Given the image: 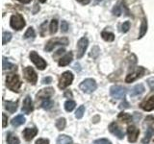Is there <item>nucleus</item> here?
Segmentation results:
<instances>
[{"mask_svg":"<svg viewBox=\"0 0 154 144\" xmlns=\"http://www.w3.org/2000/svg\"><path fill=\"white\" fill-rule=\"evenodd\" d=\"M6 86H8V88H10L12 91L17 92L21 86V82L19 80V77L17 74L8 75L6 79Z\"/></svg>","mask_w":154,"mask_h":144,"instance_id":"nucleus-1","label":"nucleus"},{"mask_svg":"<svg viewBox=\"0 0 154 144\" xmlns=\"http://www.w3.org/2000/svg\"><path fill=\"white\" fill-rule=\"evenodd\" d=\"M67 44H69V40L66 38H54L47 41L45 47V50L49 52L57 45H67Z\"/></svg>","mask_w":154,"mask_h":144,"instance_id":"nucleus-2","label":"nucleus"},{"mask_svg":"<svg viewBox=\"0 0 154 144\" xmlns=\"http://www.w3.org/2000/svg\"><path fill=\"white\" fill-rule=\"evenodd\" d=\"M10 25L12 28H14V30H21V29L25 26V20L22 17L21 14H13L10 19Z\"/></svg>","mask_w":154,"mask_h":144,"instance_id":"nucleus-3","label":"nucleus"},{"mask_svg":"<svg viewBox=\"0 0 154 144\" xmlns=\"http://www.w3.org/2000/svg\"><path fill=\"white\" fill-rule=\"evenodd\" d=\"M79 88L85 93H91L96 89L97 85H96L95 81L94 79H86L80 84Z\"/></svg>","mask_w":154,"mask_h":144,"instance_id":"nucleus-4","label":"nucleus"},{"mask_svg":"<svg viewBox=\"0 0 154 144\" xmlns=\"http://www.w3.org/2000/svg\"><path fill=\"white\" fill-rule=\"evenodd\" d=\"M30 60L34 62V64H35V65L40 70H43L46 67V65H47L46 62L43 60L41 56H38V54L36 51H31V53H30Z\"/></svg>","mask_w":154,"mask_h":144,"instance_id":"nucleus-5","label":"nucleus"},{"mask_svg":"<svg viewBox=\"0 0 154 144\" xmlns=\"http://www.w3.org/2000/svg\"><path fill=\"white\" fill-rule=\"evenodd\" d=\"M72 81H73V74L70 71H66L62 74L60 81H59V88L64 89L66 86H69Z\"/></svg>","mask_w":154,"mask_h":144,"instance_id":"nucleus-6","label":"nucleus"},{"mask_svg":"<svg viewBox=\"0 0 154 144\" xmlns=\"http://www.w3.org/2000/svg\"><path fill=\"white\" fill-rule=\"evenodd\" d=\"M146 123H147V130L146 133V137L143 139V143H148L150 140L151 136H154V117L152 116H148L146 118Z\"/></svg>","mask_w":154,"mask_h":144,"instance_id":"nucleus-7","label":"nucleus"},{"mask_svg":"<svg viewBox=\"0 0 154 144\" xmlns=\"http://www.w3.org/2000/svg\"><path fill=\"white\" fill-rule=\"evenodd\" d=\"M110 94L115 99H123L126 94V90L122 86H113L110 88Z\"/></svg>","mask_w":154,"mask_h":144,"instance_id":"nucleus-8","label":"nucleus"},{"mask_svg":"<svg viewBox=\"0 0 154 144\" xmlns=\"http://www.w3.org/2000/svg\"><path fill=\"white\" fill-rule=\"evenodd\" d=\"M89 40L87 38H81L77 42V59H81L84 56L85 51L88 48Z\"/></svg>","mask_w":154,"mask_h":144,"instance_id":"nucleus-9","label":"nucleus"},{"mask_svg":"<svg viewBox=\"0 0 154 144\" xmlns=\"http://www.w3.org/2000/svg\"><path fill=\"white\" fill-rule=\"evenodd\" d=\"M144 73H146V69L142 66H139L133 72H131V73H129L127 75L126 79H125V82H126V83H132V82L137 80L138 78H141Z\"/></svg>","mask_w":154,"mask_h":144,"instance_id":"nucleus-10","label":"nucleus"},{"mask_svg":"<svg viewBox=\"0 0 154 144\" xmlns=\"http://www.w3.org/2000/svg\"><path fill=\"white\" fill-rule=\"evenodd\" d=\"M23 73H24V77H25V79L28 82H30V83L33 85H35L37 83V81H38L37 73L31 66L25 67V68L23 69Z\"/></svg>","mask_w":154,"mask_h":144,"instance_id":"nucleus-11","label":"nucleus"},{"mask_svg":"<svg viewBox=\"0 0 154 144\" xmlns=\"http://www.w3.org/2000/svg\"><path fill=\"white\" fill-rule=\"evenodd\" d=\"M109 130H110V132L112 133L113 134H115V136H117L118 138L122 139L124 137V133H123V131H122V128H120L116 122H113V123L110 124Z\"/></svg>","mask_w":154,"mask_h":144,"instance_id":"nucleus-12","label":"nucleus"},{"mask_svg":"<svg viewBox=\"0 0 154 144\" xmlns=\"http://www.w3.org/2000/svg\"><path fill=\"white\" fill-rule=\"evenodd\" d=\"M140 131L135 126H129L127 128V134H128V140L130 142H135L139 136Z\"/></svg>","mask_w":154,"mask_h":144,"instance_id":"nucleus-13","label":"nucleus"},{"mask_svg":"<svg viewBox=\"0 0 154 144\" xmlns=\"http://www.w3.org/2000/svg\"><path fill=\"white\" fill-rule=\"evenodd\" d=\"M33 102L30 96H26V98L23 101V106H22V112L24 113L29 114L31 112H33Z\"/></svg>","mask_w":154,"mask_h":144,"instance_id":"nucleus-14","label":"nucleus"},{"mask_svg":"<svg viewBox=\"0 0 154 144\" xmlns=\"http://www.w3.org/2000/svg\"><path fill=\"white\" fill-rule=\"evenodd\" d=\"M141 108L143 110H146V112H151L154 110V95H152L151 97H149L147 100L143 101L141 104Z\"/></svg>","mask_w":154,"mask_h":144,"instance_id":"nucleus-15","label":"nucleus"},{"mask_svg":"<svg viewBox=\"0 0 154 144\" xmlns=\"http://www.w3.org/2000/svg\"><path fill=\"white\" fill-rule=\"evenodd\" d=\"M53 94H54V89L52 88H47L40 90V92L37 94V97L38 99H47L51 97Z\"/></svg>","mask_w":154,"mask_h":144,"instance_id":"nucleus-16","label":"nucleus"},{"mask_svg":"<svg viewBox=\"0 0 154 144\" xmlns=\"http://www.w3.org/2000/svg\"><path fill=\"white\" fill-rule=\"evenodd\" d=\"M37 134H38V130L36 128H26L23 131V136L27 141H30L31 139L34 138V136H36Z\"/></svg>","mask_w":154,"mask_h":144,"instance_id":"nucleus-17","label":"nucleus"},{"mask_svg":"<svg viewBox=\"0 0 154 144\" xmlns=\"http://www.w3.org/2000/svg\"><path fill=\"white\" fill-rule=\"evenodd\" d=\"M72 59H73V54H72L71 52H69L64 57L61 58V59L59 60V62H58V64H59L60 66H66V65L70 64V62H72Z\"/></svg>","mask_w":154,"mask_h":144,"instance_id":"nucleus-18","label":"nucleus"},{"mask_svg":"<svg viewBox=\"0 0 154 144\" xmlns=\"http://www.w3.org/2000/svg\"><path fill=\"white\" fill-rule=\"evenodd\" d=\"M123 11H125V12L127 13V14H129V12H128L127 8L125 7L124 5H120V2H119V4H117V5H116V6L113 8V14H114V16H120V14H122Z\"/></svg>","mask_w":154,"mask_h":144,"instance_id":"nucleus-19","label":"nucleus"},{"mask_svg":"<svg viewBox=\"0 0 154 144\" xmlns=\"http://www.w3.org/2000/svg\"><path fill=\"white\" fill-rule=\"evenodd\" d=\"M4 107L9 112H14L17 110V102H11V101H4Z\"/></svg>","mask_w":154,"mask_h":144,"instance_id":"nucleus-20","label":"nucleus"},{"mask_svg":"<svg viewBox=\"0 0 154 144\" xmlns=\"http://www.w3.org/2000/svg\"><path fill=\"white\" fill-rule=\"evenodd\" d=\"M143 91H144L143 85V84H139V85H136L132 88L131 92H130V95H131L132 97H134V96H137V95H140V94L143 93Z\"/></svg>","mask_w":154,"mask_h":144,"instance_id":"nucleus-21","label":"nucleus"},{"mask_svg":"<svg viewBox=\"0 0 154 144\" xmlns=\"http://www.w3.org/2000/svg\"><path fill=\"white\" fill-rule=\"evenodd\" d=\"M11 123L14 127H18V126H20V125L25 123V117H24L23 115H17V116L12 119Z\"/></svg>","mask_w":154,"mask_h":144,"instance_id":"nucleus-22","label":"nucleus"},{"mask_svg":"<svg viewBox=\"0 0 154 144\" xmlns=\"http://www.w3.org/2000/svg\"><path fill=\"white\" fill-rule=\"evenodd\" d=\"M57 144H72V138L66 134H62L57 139Z\"/></svg>","mask_w":154,"mask_h":144,"instance_id":"nucleus-23","label":"nucleus"},{"mask_svg":"<svg viewBox=\"0 0 154 144\" xmlns=\"http://www.w3.org/2000/svg\"><path fill=\"white\" fill-rule=\"evenodd\" d=\"M146 31H147V21H146V18L144 17L142 21V24H141V27H140V34H139V38H143L144 35L146 34Z\"/></svg>","mask_w":154,"mask_h":144,"instance_id":"nucleus-24","label":"nucleus"},{"mask_svg":"<svg viewBox=\"0 0 154 144\" xmlns=\"http://www.w3.org/2000/svg\"><path fill=\"white\" fill-rule=\"evenodd\" d=\"M7 142L8 144H19V139L14 134L10 133L7 137Z\"/></svg>","mask_w":154,"mask_h":144,"instance_id":"nucleus-25","label":"nucleus"},{"mask_svg":"<svg viewBox=\"0 0 154 144\" xmlns=\"http://www.w3.org/2000/svg\"><path fill=\"white\" fill-rule=\"evenodd\" d=\"M101 37L104 40L106 41H113L115 40V35L113 33H110V32H107V31H103L101 33Z\"/></svg>","mask_w":154,"mask_h":144,"instance_id":"nucleus-26","label":"nucleus"},{"mask_svg":"<svg viewBox=\"0 0 154 144\" xmlns=\"http://www.w3.org/2000/svg\"><path fill=\"white\" fill-rule=\"evenodd\" d=\"M3 69L4 70H14V69H17V65H14L13 64H11L10 62L7 61V59L5 57H3Z\"/></svg>","mask_w":154,"mask_h":144,"instance_id":"nucleus-27","label":"nucleus"},{"mask_svg":"<svg viewBox=\"0 0 154 144\" xmlns=\"http://www.w3.org/2000/svg\"><path fill=\"white\" fill-rule=\"evenodd\" d=\"M66 119L65 118H59L56 121V128L59 130V131H63L66 127Z\"/></svg>","mask_w":154,"mask_h":144,"instance_id":"nucleus-28","label":"nucleus"},{"mask_svg":"<svg viewBox=\"0 0 154 144\" xmlns=\"http://www.w3.org/2000/svg\"><path fill=\"white\" fill-rule=\"evenodd\" d=\"M12 40V34L10 32H3L2 34V44L5 45Z\"/></svg>","mask_w":154,"mask_h":144,"instance_id":"nucleus-29","label":"nucleus"},{"mask_svg":"<svg viewBox=\"0 0 154 144\" xmlns=\"http://www.w3.org/2000/svg\"><path fill=\"white\" fill-rule=\"evenodd\" d=\"M119 120H122V122L124 123H128L130 120L132 119L131 117V115H129L128 113H124V112H122V113H119Z\"/></svg>","mask_w":154,"mask_h":144,"instance_id":"nucleus-30","label":"nucleus"},{"mask_svg":"<svg viewBox=\"0 0 154 144\" xmlns=\"http://www.w3.org/2000/svg\"><path fill=\"white\" fill-rule=\"evenodd\" d=\"M75 102L74 101H71V100H69L66 101L65 103V109L66 112H71V110H73V109L75 108Z\"/></svg>","mask_w":154,"mask_h":144,"instance_id":"nucleus-31","label":"nucleus"},{"mask_svg":"<svg viewBox=\"0 0 154 144\" xmlns=\"http://www.w3.org/2000/svg\"><path fill=\"white\" fill-rule=\"evenodd\" d=\"M35 36H36V34H35V31H34V29L32 27H29L23 37L24 38H34Z\"/></svg>","mask_w":154,"mask_h":144,"instance_id":"nucleus-32","label":"nucleus"},{"mask_svg":"<svg viewBox=\"0 0 154 144\" xmlns=\"http://www.w3.org/2000/svg\"><path fill=\"white\" fill-rule=\"evenodd\" d=\"M57 29H58V20L57 19H52V21L50 23V34L51 35L56 34Z\"/></svg>","mask_w":154,"mask_h":144,"instance_id":"nucleus-33","label":"nucleus"},{"mask_svg":"<svg viewBox=\"0 0 154 144\" xmlns=\"http://www.w3.org/2000/svg\"><path fill=\"white\" fill-rule=\"evenodd\" d=\"M84 113H85V107H84V106H80V107L77 109L76 112H75V117L80 119V118L83 117Z\"/></svg>","mask_w":154,"mask_h":144,"instance_id":"nucleus-34","label":"nucleus"},{"mask_svg":"<svg viewBox=\"0 0 154 144\" xmlns=\"http://www.w3.org/2000/svg\"><path fill=\"white\" fill-rule=\"evenodd\" d=\"M52 106H53V102L50 100H46V101H43L42 104V109H45V110H49L52 108Z\"/></svg>","mask_w":154,"mask_h":144,"instance_id":"nucleus-35","label":"nucleus"},{"mask_svg":"<svg viewBox=\"0 0 154 144\" xmlns=\"http://www.w3.org/2000/svg\"><path fill=\"white\" fill-rule=\"evenodd\" d=\"M61 30L63 33H66L67 31H69V24H67L66 21L63 20L61 22Z\"/></svg>","mask_w":154,"mask_h":144,"instance_id":"nucleus-36","label":"nucleus"},{"mask_svg":"<svg viewBox=\"0 0 154 144\" xmlns=\"http://www.w3.org/2000/svg\"><path fill=\"white\" fill-rule=\"evenodd\" d=\"M130 29V22L129 21H125L122 25V31L123 33H127Z\"/></svg>","mask_w":154,"mask_h":144,"instance_id":"nucleus-37","label":"nucleus"},{"mask_svg":"<svg viewBox=\"0 0 154 144\" xmlns=\"http://www.w3.org/2000/svg\"><path fill=\"white\" fill-rule=\"evenodd\" d=\"M46 25H47V21H45L40 26V34H41L42 37H45V27H46Z\"/></svg>","mask_w":154,"mask_h":144,"instance_id":"nucleus-38","label":"nucleus"},{"mask_svg":"<svg viewBox=\"0 0 154 144\" xmlns=\"http://www.w3.org/2000/svg\"><path fill=\"white\" fill-rule=\"evenodd\" d=\"M94 144H112V142L106 138H100V139H97V140H95Z\"/></svg>","mask_w":154,"mask_h":144,"instance_id":"nucleus-39","label":"nucleus"},{"mask_svg":"<svg viewBox=\"0 0 154 144\" xmlns=\"http://www.w3.org/2000/svg\"><path fill=\"white\" fill-rule=\"evenodd\" d=\"M146 83L149 86V88H150L151 90L154 89V77H150V78H148L146 80Z\"/></svg>","mask_w":154,"mask_h":144,"instance_id":"nucleus-40","label":"nucleus"},{"mask_svg":"<svg viewBox=\"0 0 154 144\" xmlns=\"http://www.w3.org/2000/svg\"><path fill=\"white\" fill-rule=\"evenodd\" d=\"M36 144H49V140H48V139L40 138L36 141Z\"/></svg>","mask_w":154,"mask_h":144,"instance_id":"nucleus-41","label":"nucleus"},{"mask_svg":"<svg viewBox=\"0 0 154 144\" xmlns=\"http://www.w3.org/2000/svg\"><path fill=\"white\" fill-rule=\"evenodd\" d=\"M52 82L51 77H45V78L42 79V84H50Z\"/></svg>","mask_w":154,"mask_h":144,"instance_id":"nucleus-42","label":"nucleus"},{"mask_svg":"<svg viewBox=\"0 0 154 144\" xmlns=\"http://www.w3.org/2000/svg\"><path fill=\"white\" fill-rule=\"evenodd\" d=\"M2 117H3V124H2V126H3V128H5V127L7 126V120L8 119H7V116L4 113L2 114Z\"/></svg>","mask_w":154,"mask_h":144,"instance_id":"nucleus-43","label":"nucleus"},{"mask_svg":"<svg viewBox=\"0 0 154 144\" xmlns=\"http://www.w3.org/2000/svg\"><path fill=\"white\" fill-rule=\"evenodd\" d=\"M65 52H66V51H65V49H64V48H62V49H59V50L57 51V53H56V54L54 55V57H57L58 55H61V54H64Z\"/></svg>","mask_w":154,"mask_h":144,"instance_id":"nucleus-44","label":"nucleus"},{"mask_svg":"<svg viewBox=\"0 0 154 144\" xmlns=\"http://www.w3.org/2000/svg\"><path fill=\"white\" fill-rule=\"evenodd\" d=\"M79 3H81L82 5H87V4H89L91 0H77Z\"/></svg>","mask_w":154,"mask_h":144,"instance_id":"nucleus-45","label":"nucleus"},{"mask_svg":"<svg viewBox=\"0 0 154 144\" xmlns=\"http://www.w3.org/2000/svg\"><path fill=\"white\" fill-rule=\"evenodd\" d=\"M17 1H19L20 3H23V4H28L31 2V0H17Z\"/></svg>","mask_w":154,"mask_h":144,"instance_id":"nucleus-46","label":"nucleus"},{"mask_svg":"<svg viewBox=\"0 0 154 144\" xmlns=\"http://www.w3.org/2000/svg\"><path fill=\"white\" fill-rule=\"evenodd\" d=\"M70 96V97H71V96H72V94H71V92H69V91H66V92L65 93V96Z\"/></svg>","mask_w":154,"mask_h":144,"instance_id":"nucleus-47","label":"nucleus"},{"mask_svg":"<svg viewBox=\"0 0 154 144\" xmlns=\"http://www.w3.org/2000/svg\"><path fill=\"white\" fill-rule=\"evenodd\" d=\"M38 1H40L41 3H45V2H46V0H38Z\"/></svg>","mask_w":154,"mask_h":144,"instance_id":"nucleus-48","label":"nucleus"}]
</instances>
